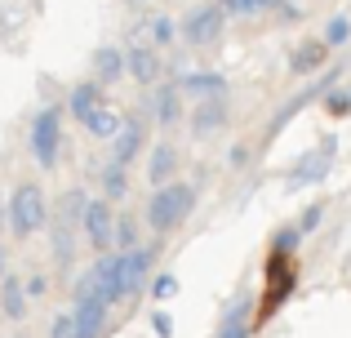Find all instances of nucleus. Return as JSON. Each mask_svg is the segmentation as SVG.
Listing matches in <instances>:
<instances>
[{"label":"nucleus","mask_w":351,"mask_h":338,"mask_svg":"<svg viewBox=\"0 0 351 338\" xmlns=\"http://www.w3.org/2000/svg\"><path fill=\"white\" fill-rule=\"evenodd\" d=\"M156 258H160V245H138V250L103 254V258H94L89 267L98 271V289H103V298L116 307V303L134 298L138 289L147 285V276H152Z\"/></svg>","instance_id":"obj_1"},{"label":"nucleus","mask_w":351,"mask_h":338,"mask_svg":"<svg viewBox=\"0 0 351 338\" xmlns=\"http://www.w3.org/2000/svg\"><path fill=\"white\" fill-rule=\"evenodd\" d=\"M196 200H200L196 182H182V178H173V182H165V187H156L152 196H147L143 223L152 227L156 236H169L173 227H182V223L191 218V209H196Z\"/></svg>","instance_id":"obj_2"},{"label":"nucleus","mask_w":351,"mask_h":338,"mask_svg":"<svg viewBox=\"0 0 351 338\" xmlns=\"http://www.w3.org/2000/svg\"><path fill=\"white\" fill-rule=\"evenodd\" d=\"M45 227H49V200H45L40 182H18L9 191V232H14V241H32Z\"/></svg>","instance_id":"obj_3"},{"label":"nucleus","mask_w":351,"mask_h":338,"mask_svg":"<svg viewBox=\"0 0 351 338\" xmlns=\"http://www.w3.org/2000/svg\"><path fill=\"white\" fill-rule=\"evenodd\" d=\"M62 107H40L32 116V130H27V147H32V160L40 169H53L58 165V152H62Z\"/></svg>","instance_id":"obj_4"},{"label":"nucleus","mask_w":351,"mask_h":338,"mask_svg":"<svg viewBox=\"0 0 351 338\" xmlns=\"http://www.w3.org/2000/svg\"><path fill=\"white\" fill-rule=\"evenodd\" d=\"M293 285H298V263H293V254H280L271 250L267 254V289H263V307H258V325L271 321L276 307H285V298L293 294Z\"/></svg>","instance_id":"obj_5"},{"label":"nucleus","mask_w":351,"mask_h":338,"mask_svg":"<svg viewBox=\"0 0 351 338\" xmlns=\"http://www.w3.org/2000/svg\"><path fill=\"white\" fill-rule=\"evenodd\" d=\"M334 160H338V138H320V147L302 152L298 165L289 169V187H320L334 169Z\"/></svg>","instance_id":"obj_6"},{"label":"nucleus","mask_w":351,"mask_h":338,"mask_svg":"<svg viewBox=\"0 0 351 338\" xmlns=\"http://www.w3.org/2000/svg\"><path fill=\"white\" fill-rule=\"evenodd\" d=\"M223 27H227V9L223 5H196L187 18H182V36H187L191 49L214 45L218 36H223Z\"/></svg>","instance_id":"obj_7"},{"label":"nucleus","mask_w":351,"mask_h":338,"mask_svg":"<svg viewBox=\"0 0 351 338\" xmlns=\"http://www.w3.org/2000/svg\"><path fill=\"white\" fill-rule=\"evenodd\" d=\"M80 236H85L94 250H103V254L116 245V209H112V200H107V196H94V200H89L85 223H80Z\"/></svg>","instance_id":"obj_8"},{"label":"nucleus","mask_w":351,"mask_h":338,"mask_svg":"<svg viewBox=\"0 0 351 338\" xmlns=\"http://www.w3.org/2000/svg\"><path fill=\"white\" fill-rule=\"evenodd\" d=\"M76 303H71V321H76V338H103L107 330V312H112V303H107L98 289H89V294H71Z\"/></svg>","instance_id":"obj_9"},{"label":"nucleus","mask_w":351,"mask_h":338,"mask_svg":"<svg viewBox=\"0 0 351 338\" xmlns=\"http://www.w3.org/2000/svg\"><path fill=\"white\" fill-rule=\"evenodd\" d=\"M254 330H258V307H254L249 294H240V298L227 303V312H223V321H218L214 338H254Z\"/></svg>","instance_id":"obj_10"},{"label":"nucleus","mask_w":351,"mask_h":338,"mask_svg":"<svg viewBox=\"0 0 351 338\" xmlns=\"http://www.w3.org/2000/svg\"><path fill=\"white\" fill-rule=\"evenodd\" d=\"M143 147H147V125H143V116H125V130L112 138V160L129 169L138 156H143Z\"/></svg>","instance_id":"obj_11"},{"label":"nucleus","mask_w":351,"mask_h":338,"mask_svg":"<svg viewBox=\"0 0 351 338\" xmlns=\"http://www.w3.org/2000/svg\"><path fill=\"white\" fill-rule=\"evenodd\" d=\"M227 116H232L227 98H205V103L191 107V134H196V138H209V134H218L227 125Z\"/></svg>","instance_id":"obj_12"},{"label":"nucleus","mask_w":351,"mask_h":338,"mask_svg":"<svg viewBox=\"0 0 351 338\" xmlns=\"http://www.w3.org/2000/svg\"><path fill=\"white\" fill-rule=\"evenodd\" d=\"M120 76H129V49H120V45H98L94 49V80L98 85H116Z\"/></svg>","instance_id":"obj_13"},{"label":"nucleus","mask_w":351,"mask_h":338,"mask_svg":"<svg viewBox=\"0 0 351 338\" xmlns=\"http://www.w3.org/2000/svg\"><path fill=\"white\" fill-rule=\"evenodd\" d=\"M98 107H103V85H98V80H80V85H76V89L67 94V103H62V112H67L71 121H80V125H85L89 116L98 112Z\"/></svg>","instance_id":"obj_14"},{"label":"nucleus","mask_w":351,"mask_h":338,"mask_svg":"<svg viewBox=\"0 0 351 338\" xmlns=\"http://www.w3.org/2000/svg\"><path fill=\"white\" fill-rule=\"evenodd\" d=\"M129 76H134V85L152 89L160 80V49L156 45H134L129 49Z\"/></svg>","instance_id":"obj_15"},{"label":"nucleus","mask_w":351,"mask_h":338,"mask_svg":"<svg viewBox=\"0 0 351 338\" xmlns=\"http://www.w3.org/2000/svg\"><path fill=\"white\" fill-rule=\"evenodd\" d=\"M182 94H191L196 103H205V98H227V76L223 71H187V76L178 80Z\"/></svg>","instance_id":"obj_16"},{"label":"nucleus","mask_w":351,"mask_h":338,"mask_svg":"<svg viewBox=\"0 0 351 338\" xmlns=\"http://www.w3.org/2000/svg\"><path fill=\"white\" fill-rule=\"evenodd\" d=\"M182 116H187V112H182V89L178 85H156V94H152V121L169 130V125L182 121Z\"/></svg>","instance_id":"obj_17"},{"label":"nucleus","mask_w":351,"mask_h":338,"mask_svg":"<svg viewBox=\"0 0 351 338\" xmlns=\"http://www.w3.org/2000/svg\"><path fill=\"white\" fill-rule=\"evenodd\" d=\"M173 173H178V147H173V143H156L152 156H147V178H152V187L173 182Z\"/></svg>","instance_id":"obj_18"},{"label":"nucleus","mask_w":351,"mask_h":338,"mask_svg":"<svg viewBox=\"0 0 351 338\" xmlns=\"http://www.w3.org/2000/svg\"><path fill=\"white\" fill-rule=\"evenodd\" d=\"M325 58H329L325 40H302L298 49L289 53V71H293V76H316V71L325 67Z\"/></svg>","instance_id":"obj_19"},{"label":"nucleus","mask_w":351,"mask_h":338,"mask_svg":"<svg viewBox=\"0 0 351 338\" xmlns=\"http://www.w3.org/2000/svg\"><path fill=\"white\" fill-rule=\"evenodd\" d=\"M27 280H18V276H5L0 280V312L9 316V321H23L27 316Z\"/></svg>","instance_id":"obj_20"},{"label":"nucleus","mask_w":351,"mask_h":338,"mask_svg":"<svg viewBox=\"0 0 351 338\" xmlns=\"http://www.w3.org/2000/svg\"><path fill=\"white\" fill-rule=\"evenodd\" d=\"M89 200H94V196H85V187H71V191H62V196H58V218H53V223H62V227H76V232H80V223H85V209H89Z\"/></svg>","instance_id":"obj_21"},{"label":"nucleus","mask_w":351,"mask_h":338,"mask_svg":"<svg viewBox=\"0 0 351 338\" xmlns=\"http://www.w3.org/2000/svg\"><path fill=\"white\" fill-rule=\"evenodd\" d=\"M76 227H62V223H49V254L58 267H71L76 263Z\"/></svg>","instance_id":"obj_22"},{"label":"nucleus","mask_w":351,"mask_h":338,"mask_svg":"<svg viewBox=\"0 0 351 338\" xmlns=\"http://www.w3.org/2000/svg\"><path fill=\"white\" fill-rule=\"evenodd\" d=\"M98 187H103L107 200H125V196H129V169L116 165V160H107L103 173H98Z\"/></svg>","instance_id":"obj_23"},{"label":"nucleus","mask_w":351,"mask_h":338,"mask_svg":"<svg viewBox=\"0 0 351 338\" xmlns=\"http://www.w3.org/2000/svg\"><path fill=\"white\" fill-rule=\"evenodd\" d=\"M85 130L94 134V138H116V134L125 130V116H120L116 107H107V103H103V107H98V112L85 121Z\"/></svg>","instance_id":"obj_24"},{"label":"nucleus","mask_w":351,"mask_h":338,"mask_svg":"<svg viewBox=\"0 0 351 338\" xmlns=\"http://www.w3.org/2000/svg\"><path fill=\"white\" fill-rule=\"evenodd\" d=\"M173 32H178V27H173V18H169V14L147 18V36H152L156 49H160V45H173Z\"/></svg>","instance_id":"obj_25"},{"label":"nucleus","mask_w":351,"mask_h":338,"mask_svg":"<svg viewBox=\"0 0 351 338\" xmlns=\"http://www.w3.org/2000/svg\"><path fill=\"white\" fill-rule=\"evenodd\" d=\"M320 40H325L329 49H338V45H347V40H351V18H347V14L329 18V27H325V36H320Z\"/></svg>","instance_id":"obj_26"},{"label":"nucleus","mask_w":351,"mask_h":338,"mask_svg":"<svg viewBox=\"0 0 351 338\" xmlns=\"http://www.w3.org/2000/svg\"><path fill=\"white\" fill-rule=\"evenodd\" d=\"M325 116H334V121H343V116H351V89L338 85L334 94L325 98Z\"/></svg>","instance_id":"obj_27"},{"label":"nucleus","mask_w":351,"mask_h":338,"mask_svg":"<svg viewBox=\"0 0 351 338\" xmlns=\"http://www.w3.org/2000/svg\"><path fill=\"white\" fill-rule=\"evenodd\" d=\"M298 241H302L298 223H289V227H280V232L271 236V250H280V254H298Z\"/></svg>","instance_id":"obj_28"},{"label":"nucleus","mask_w":351,"mask_h":338,"mask_svg":"<svg viewBox=\"0 0 351 338\" xmlns=\"http://www.w3.org/2000/svg\"><path fill=\"white\" fill-rule=\"evenodd\" d=\"M173 294H178V276H173V271H160V276L152 280V298L156 303H169Z\"/></svg>","instance_id":"obj_29"},{"label":"nucleus","mask_w":351,"mask_h":338,"mask_svg":"<svg viewBox=\"0 0 351 338\" xmlns=\"http://www.w3.org/2000/svg\"><path fill=\"white\" fill-rule=\"evenodd\" d=\"M116 250H138V227H134V218H116Z\"/></svg>","instance_id":"obj_30"},{"label":"nucleus","mask_w":351,"mask_h":338,"mask_svg":"<svg viewBox=\"0 0 351 338\" xmlns=\"http://www.w3.org/2000/svg\"><path fill=\"white\" fill-rule=\"evenodd\" d=\"M320 218H325V200H316V205H307V209L298 214V232H302V236H311V232L320 227Z\"/></svg>","instance_id":"obj_31"},{"label":"nucleus","mask_w":351,"mask_h":338,"mask_svg":"<svg viewBox=\"0 0 351 338\" xmlns=\"http://www.w3.org/2000/svg\"><path fill=\"white\" fill-rule=\"evenodd\" d=\"M218 5L227 9V18H254L263 9V0H218Z\"/></svg>","instance_id":"obj_32"},{"label":"nucleus","mask_w":351,"mask_h":338,"mask_svg":"<svg viewBox=\"0 0 351 338\" xmlns=\"http://www.w3.org/2000/svg\"><path fill=\"white\" fill-rule=\"evenodd\" d=\"M49 338H76V321H71V312L53 316V325H49Z\"/></svg>","instance_id":"obj_33"},{"label":"nucleus","mask_w":351,"mask_h":338,"mask_svg":"<svg viewBox=\"0 0 351 338\" xmlns=\"http://www.w3.org/2000/svg\"><path fill=\"white\" fill-rule=\"evenodd\" d=\"M152 330H156V338H173V321H169V312H152Z\"/></svg>","instance_id":"obj_34"},{"label":"nucleus","mask_w":351,"mask_h":338,"mask_svg":"<svg viewBox=\"0 0 351 338\" xmlns=\"http://www.w3.org/2000/svg\"><path fill=\"white\" fill-rule=\"evenodd\" d=\"M227 165H232V169H245V165H249V147H245V143H240V147H232Z\"/></svg>","instance_id":"obj_35"},{"label":"nucleus","mask_w":351,"mask_h":338,"mask_svg":"<svg viewBox=\"0 0 351 338\" xmlns=\"http://www.w3.org/2000/svg\"><path fill=\"white\" fill-rule=\"evenodd\" d=\"M45 289H49V280H45V276H32V280H27V298H45Z\"/></svg>","instance_id":"obj_36"},{"label":"nucleus","mask_w":351,"mask_h":338,"mask_svg":"<svg viewBox=\"0 0 351 338\" xmlns=\"http://www.w3.org/2000/svg\"><path fill=\"white\" fill-rule=\"evenodd\" d=\"M0 232H9V196L0 191Z\"/></svg>","instance_id":"obj_37"},{"label":"nucleus","mask_w":351,"mask_h":338,"mask_svg":"<svg viewBox=\"0 0 351 338\" xmlns=\"http://www.w3.org/2000/svg\"><path fill=\"white\" fill-rule=\"evenodd\" d=\"M285 5V0H263V9H280Z\"/></svg>","instance_id":"obj_38"},{"label":"nucleus","mask_w":351,"mask_h":338,"mask_svg":"<svg viewBox=\"0 0 351 338\" xmlns=\"http://www.w3.org/2000/svg\"><path fill=\"white\" fill-rule=\"evenodd\" d=\"M9 276V271H5V250H0V280H5Z\"/></svg>","instance_id":"obj_39"},{"label":"nucleus","mask_w":351,"mask_h":338,"mask_svg":"<svg viewBox=\"0 0 351 338\" xmlns=\"http://www.w3.org/2000/svg\"><path fill=\"white\" fill-rule=\"evenodd\" d=\"M134 5H147V0H134Z\"/></svg>","instance_id":"obj_40"},{"label":"nucleus","mask_w":351,"mask_h":338,"mask_svg":"<svg viewBox=\"0 0 351 338\" xmlns=\"http://www.w3.org/2000/svg\"><path fill=\"white\" fill-rule=\"evenodd\" d=\"M347 89H351V85H347Z\"/></svg>","instance_id":"obj_41"}]
</instances>
